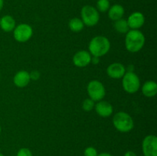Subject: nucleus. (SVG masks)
<instances>
[{
	"label": "nucleus",
	"mask_w": 157,
	"mask_h": 156,
	"mask_svg": "<svg viewBox=\"0 0 157 156\" xmlns=\"http://www.w3.org/2000/svg\"><path fill=\"white\" fill-rule=\"evenodd\" d=\"M122 86L127 93L133 94L140 88V80L134 72H126L122 77Z\"/></svg>",
	"instance_id": "obj_5"
},
{
	"label": "nucleus",
	"mask_w": 157,
	"mask_h": 156,
	"mask_svg": "<svg viewBox=\"0 0 157 156\" xmlns=\"http://www.w3.org/2000/svg\"><path fill=\"white\" fill-rule=\"evenodd\" d=\"M16 26L15 20L12 16L9 15H3L0 18V28L5 32H13Z\"/></svg>",
	"instance_id": "obj_14"
},
{
	"label": "nucleus",
	"mask_w": 157,
	"mask_h": 156,
	"mask_svg": "<svg viewBox=\"0 0 157 156\" xmlns=\"http://www.w3.org/2000/svg\"><path fill=\"white\" fill-rule=\"evenodd\" d=\"M110 0H98L97 2V10L100 12H106L110 9Z\"/></svg>",
	"instance_id": "obj_19"
},
{
	"label": "nucleus",
	"mask_w": 157,
	"mask_h": 156,
	"mask_svg": "<svg viewBox=\"0 0 157 156\" xmlns=\"http://www.w3.org/2000/svg\"><path fill=\"white\" fill-rule=\"evenodd\" d=\"M90 63H92L93 64H96V65H98V64L100 63V58H98V57L92 56Z\"/></svg>",
	"instance_id": "obj_24"
},
{
	"label": "nucleus",
	"mask_w": 157,
	"mask_h": 156,
	"mask_svg": "<svg viewBox=\"0 0 157 156\" xmlns=\"http://www.w3.org/2000/svg\"><path fill=\"white\" fill-rule=\"evenodd\" d=\"M81 17L84 25L88 27L95 26L100 20L99 12L96 8L90 5L83 6L81 10Z\"/></svg>",
	"instance_id": "obj_4"
},
{
	"label": "nucleus",
	"mask_w": 157,
	"mask_h": 156,
	"mask_svg": "<svg viewBox=\"0 0 157 156\" xmlns=\"http://www.w3.org/2000/svg\"><path fill=\"white\" fill-rule=\"evenodd\" d=\"M3 6H4V0H0V11L2 9Z\"/></svg>",
	"instance_id": "obj_27"
},
{
	"label": "nucleus",
	"mask_w": 157,
	"mask_h": 156,
	"mask_svg": "<svg viewBox=\"0 0 157 156\" xmlns=\"http://www.w3.org/2000/svg\"><path fill=\"white\" fill-rule=\"evenodd\" d=\"M87 92L89 98L94 102L102 100L106 95V90L104 84L99 80H94L89 82L87 87Z\"/></svg>",
	"instance_id": "obj_6"
},
{
	"label": "nucleus",
	"mask_w": 157,
	"mask_h": 156,
	"mask_svg": "<svg viewBox=\"0 0 157 156\" xmlns=\"http://www.w3.org/2000/svg\"><path fill=\"white\" fill-rule=\"evenodd\" d=\"M130 29L139 30L145 23V17L142 12H134L130 14L127 20Z\"/></svg>",
	"instance_id": "obj_10"
},
{
	"label": "nucleus",
	"mask_w": 157,
	"mask_h": 156,
	"mask_svg": "<svg viewBox=\"0 0 157 156\" xmlns=\"http://www.w3.org/2000/svg\"><path fill=\"white\" fill-rule=\"evenodd\" d=\"M146 38L143 32L140 30L130 29L125 38V47L129 52L136 53L144 47Z\"/></svg>",
	"instance_id": "obj_2"
},
{
	"label": "nucleus",
	"mask_w": 157,
	"mask_h": 156,
	"mask_svg": "<svg viewBox=\"0 0 157 156\" xmlns=\"http://www.w3.org/2000/svg\"><path fill=\"white\" fill-rule=\"evenodd\" d=\"M33 35V29L29 24L22 23L15 26L13 30V37L19 43H25L31 39Z\"/></svg>",
	"instance_id": "obj_7"
},
{
	"label": "nucleus",
	"mask_w": 157,
	"mask_h": 156,
	"mask_svg": "<svg viewBox=\"0 0 157 156\" xmlns=\"http://www.w3.org/2000/svg\"><path fill=\"white\" fill-rule=\"evenodd\" d=\"M114 28L117 32L121 34H127L130 30L127 20L124 19V18H121L117 21H115Z\"/></svg>",
	"instance_id": "obj_18"
},
{
	"label": "nucleus",
	"mask_w": 157,
	"mask_h": 156,
	"mask_svg": "<svg viewBox=\"0 0 157 156\" xmlns=\"http://www.w3.org/2000/svg\"><path fill=\"white\" fill-rule=\"evenodd\" d=\"M88 49L91 56L101 58L109 52L110 49V42L107 37L98 35L90 40Z\"/></svg>",
	"instance_id": "obj_1"
},
{
	"label": "nucleus",
	"mask_w": 157,
	"mask_h": 156,
	"mask_svg": "<svg viewBox=\"0 0 157 156\" xmlns=\"http://www.w3.org/2000/svg\"><path fill=\"white\" fill-rule=\"evenodd\" d=\"M113 125L117 131L127 133L134 127V122L130 115L125 112H118L113 117Z\"/></svg>",
	"instance_id": "obj_3"
},
{
	"label": "nucleus",
	"mask_w": 157,
	"mask_h": 156,
	"mask_svg": "<svg viewBox=\"0 0 157 156\" xmlns=\"http://www.w3.org/2000/svg\"><path fill=\"white\" fill-rule=\"evenodd\" d=\"M98 151L94 147H87L85 148L84 151V156H98Z\"/></svg>",
	"instance_id": "obj_21"
},
{
	"label": "nucleus",
	"mask_w": 157,
	"mask_h": 156,
	"mask_svg": "<svg viewBox=\"0 0 157 156\" xmlns=\"http://www.w3.org/2000/svg\"><path fill=\"white\" fill-rule=\"evenodd\" d=\"M16 156H33L30 149L27 148H21L17 152Z\"/></svg>",
	"instance_id": "obj_22"
},
{
	"label": "nucleus",
	"mask_w": 157,
	"mask_h": 156,
	"mask_svg": "<svg viewBox=\"0 0 157 156\" xmlns=\"http://www.w3.org/2000/svg\"><path fill=\"white\" fill-rule=\"evenodd\" d=\"M95 102L90 98L85 99L82 102V109L86 112H90L94 109Z\"/></svg>",
	"instance_id": "obj_20"
},
{
	"label": "nucleus",
	"mask_w": 157,
	"mask_h": 156,
	"mask_svg": "<svg viewBox=\"0 0 157 156\" xmlns=\"http://www.w3.org/2000/svg\"><path fill=\"white\" fill-rule=\"evenodd\" d=\"M142 151L144 156H157V138L154 135L146 136L142 142Z\"/></svg>",
	"instance_id": "obj_8"
},
{
	"label": "nucleus",
	"mask_w": 157,
	"mask_h": 156,
	"mask_svg": "<svg viewBox=\"0 0 157 156\" xmlns=\"http://www.w3.org/2000/svg\"><path fill=\"white\" fill-rule=\"evenodd\" d=\"M31 79L29 73L26 70H19L15 74L13 77V83L17 87L23 88L29 85Z\"/></svg>",
	"instance_id": "obj_13"
},
{
	"label": "nucleus",
	"mask_w": 157,
	"mask_h": 156,
	"mask_svg": "<svg viewBox=\"0 0 157 156\" xmlns=\"http://www.w3.org/2000/svg\"><path fill=\"white\" fill-rule=\"evenodd\" d=\"M142 93L148 98L154 97L157 93V84L155 81L149 80L142 86Z\"/></svg>",
	"instance_id": "obj_16"
},
{
	"label": "nucleus",
	"mask_w": 157,
	"mask_h": 156,
	"mask_svg": "<svg viewBox=\"0 0 157 156\" xmlns=\"http://www.w3.org/2000/svg\"><path fill=\"white\" fill-rule=\"evenodd\" d=\"M91 54L87 50H79L73 57V64L78 67H85L90 64Z\"/></svg>",
	"instance_id": "obj_9"
},
{
	"label": "nucleus",
	"mask_w": 157,
	"mask_h": 156,
	"mask_svg": "<svg viewBox=\"0 0 157 156\" xmlns=\"http://www.w3.org/2000/svg\"><path fill=\"white\" fill-rule=\"evenodd\" d=\"M124 156H137V155H136V154L134 152V151H128L124 154Z\"/></svg>",
	"instance_id": "obj_25"
},
{
	"label": "nucleus",
	"mask_w": 157,
	"mask_h": 156,
	"mask_svg": "<svg viewBox=\"0 0 157 156\" xmlns=\"http://www.w3.org/2000/svg\"><path fill=\"white\" fill-rule=\"evenodd\" d=\"M108 17L112 21H115L123 18L124 15V8L120 4H114L108 9Z\"/></svg>",
	"instance_id": "obj_15"
},
{
	"label": "nucleus",
	"mask_w": 157,
	"mask_h": 156,
	"mask_svg": "<svg viewBox=\"0 0 157 156\" xmlns=\"http://www.w3.org/2000/svg\"><path fill=\"white\" fill-rule=\"evenodd\" d=\"M0 156H5L2 153H1V151H0Z\"/></svg>",
	"instance_id": "obj_28"
},
{
	"label": "nucleus",
	"mask_w": 157,
	"mask_h": 156,
	"mask_svg": "<svg viewBox=\"0 0 157 156\" xmlns=\"http://www.w3.org/2000/svg\"><path fill=\"white\" fill-rule=\"evenodd\" d=\"M98 156H113L111 154L108 152H102L98 154Z\"/></svg>",
	"instance_id": "obj_26"
},
{
	"label": "nucleus",
	"mask_w": 157,
	"mask_h": 156,
	"mask_svg": "<svg viewBox=\"0 0 157 156\" xmlns=\"http://www.w3.org/2000/svg\"><path fill=\"white\" fill-rule=\"evenodd\" d=\"M68 27L73 32H80L84 29V24L79 18H73L69 21Z\"/></svg>",
	"instance_id": "obj_17"
},
{
	"label": "nucleus",
	"mask_w": 157,
	"mask_h": 156,
	"mask_svg": "<svg viewBox=\"0 0 157 156\" xmlns=\"http://www.w3.org/2000/svg\"><path fill=\"white\" fill-rule=\"evenodd\" d=\"M1 132H2V127L1 125H0V135H1Z\"/></svg>",
	"instance_id": "obj_29"
},
{
	"label": "nucleus",
	"mask_w": 157,
	"mask_h": 156,
	"mask_svg": "<svg viewBox=\"0 0 157 156\" xmlns=\"http://www.w3.org/2000/svg\"><path fill=\"white\" fill-rule=\"evenodd\" d=\"M126 67L121 63H113L110 64L107 68V73L110 78L121 79L126 73Z\"/></svg>",
	"instance_id": "obj_11"
},
{
	"label": "nucleus",
	"mask_w": 157,
	"mask_h": 156,
	"mask_svg": "<svg viewBox=\"0 0 157 156\" xmlns=\"http://www.w3.org/2000/svg\"><path fill=\"white\" fill-rule=\"evenodd\" d=\"M96 113L99 115L101 117L107 118L113 114V106L109 102L105 100H100L95 104L94 106Z\"/></svg>",
	"instance_id": "obj_12"
},
{
	"label": "nucleus",
	"mask_w": 157,
	"mask_h": 156,
	"mask_svg": "<svg viewBox=\"0 0 157 156\" xmlns=\"http://www.w3.org/2000/svg\"><path fill=\"white\" fill-rule=\"evenodd\" d=\"M29 76H30L31 80H38L40 78L41 73L38 70H32L29 73Z\"/></svg>",
	"instance_id": "obj_23"
}]
</instances>
